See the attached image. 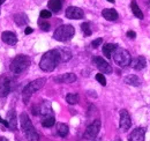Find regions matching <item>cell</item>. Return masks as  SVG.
<instances>
[{
    "label": "cell",
    "mask_w": 150,
    "mask_h": 141,
    "mask_svg": "<svg viewBox=\"0 0 150 141\" xmlns=\"http://www.w3.org/2000/svg\"><path fill=\"white\" fill-rule=\"evenodd\" d=\"M11 93V82L6 76H0V97H6Z\"/></svg>",
    "instance_id": "obj_11"
},
{
    "label": "cell",
    "mask_w": 150,
    "mask_h": 141,
    "mask_svg": "<svg viewBox=\"0 0 150 141\" xmlns=\"http://www.w3.org/2000/svg\"><path fill=\"white\" fill-rule=\"evenodd\" d=\"M102 43H103V38H97V39H95V41L91 42V46L96 49V48H98Z\"/></svg>",
    "instance_id": "obj_32"
},
{
    "label": "cell",
    "mask_w": 150,
    "mask_h": 141,
    "mask_svg": "<svg viewBox=\"0 0 150 141\" xmlns=\"http://www.w3.org/2000/svg\"><path fill=\"white\" fill-rule=\"evenodd\" d=\"M75 34V29L71 24H62L58 27L53 34V38L59 42H67L69 41Z\"/></svg>",
    "instance_id": "obj_5"
},
{
    "label": "cell",
    "mask_w": 150,
    "mask_h": 141,
    "mask_svg": "<svg viewBox=\"0 0 150 141\" xmlns=\"http://www.w3.org/2000/svg\"><path fill=\"white\" fill-rule=\"evenodd\" d=\"M131 8H132L133 14H134L136 18H137V19H143V13H142V11L140 9V7H139V5L136 4V1H132Z\"/></svg>",
    "instance_id": "obj_24"
},
{
    "label": "cell",
    "mask_w": 150,
    "mask_h": 141,
    "mask_svg": "<svg viewBox=\"0 0 150 141\" xmlns=\"http://www.w3.org/2000/svg\"><path fill=\"white\" fill-rule=\"evenodd\" d=\"M0 141H8V140H7L6 138H4V137H1V138H0Z\"/></svg>",
    "instance_id": "obj_36"
},
{
    "label": "cell",
    "mask_w": 150,
    "mask_h": 141,
    "mask_svg": "<svg viewBox=\"0 0 150 141\" xmlns=\"http://www.w3.org/2000/svg\"><path fill=\"white\" fill-rule=\"evenodd\" d=\"M66 16L68 19H72V20H80V19H83L84 13L81 8L75 7V6H71L66 9Z\"/></svg>",
    "instance_id": "obj_10"
},
{
    "label": "cell",
    "mask_w": 150,
    "mask_h": 141,
    "mask_svg": "<svg viewBox=\"0 0 150 141\" xmlns=\"http://www.w3.org/2000/svg\"><path fill=\"white\" fill-rule=\"evenodd\" d=\"M102 15L103 18L106 19L108 21H115L118 19V13L115 9L113 8H106V9H103L102 12Z\"/></svg>",
    "instance_id": "obj_18"
},
{
    "label": "cell",
    "mask_w": 150,
    "mask_h": 141,
    "mask_svg": "<svg viewBox=\"0 0 150 141\" xmlns=\"http://www.w3.org/2000/svg\"><path fill=\"white\" fill-rule=\"evenodd\" d=\"M99 130H100V120L95 119L94 122L87 127V130L84 132V138L86 139H94L98 135Z\"/></svg>",
    "instance_id": "obj_7"
},
{
    "label": "cell",
    "mask_w": 150,
    "mask_h": 141,
    "mask_svg": "<svg viewBox=\"0 0 150 141\" xmlns=\"http://www.w3.org/2000/svg\"><path fill=\"white\" fill-rule=\"evenodd\" d=\"M13 19H14V21H15V23L18 26H24L28 22V18H27V15L24 13H18V14H15L13 16Z\"/></svg>",
    "instance_id": "obj_22"
},
{
    "label": "cell",
    "mask_w": 150,
    "mask_h": 141,
    "mask_svg": "<svg viewBox=\"0 0 150 141\" xmlns=\"http://www.w3.org/2000/svg\"><path fill=\"white\" fill-rule=\"evenodd\" d=\"M57 132L59 134V137L61 138H65L68 135V132H69V128L66 124H62V123H59L57 125Z\"/></svg>",
    "instance_id": "obj_21"
},
{
    "label": "cell",
    "mask_w": 150,
    "mask_h": 141,
    "mask_svg": "<svg viewBox=\"0 0 150 141\" xmlns=\"http://www.w3.org/2000/svg\"><path fill=\"white\" fill-rule=\"evenodd\" d=\"M30 64H31V60H30V58L28 56H25V54H19V56H16L12 60L9 68H11V70L13 73L20 74V73H22V72H24V70H27L30 66Z\"/></svg>",
    "instance_id": "obj_3"
},
{
    "label": "cell",
    "mask_w": 150,
    "mask_h": 141,
    "mask_svg": "<svg viewBox=\"0 0 150 141\" xmlns=\"http://www.w3.org/2000/svg\"><path fill=\"white\" fill-rule=\"evenodd\" d=\"M96 80H97L102 86H106V79H105V76H104L103 74H100V73L96 74Z\"/></svg>",
    "instance_id": "obj_29"
},
{
    "label": "cell",
    "mask_w": 150,
    "mask_h": 141,
    "mask_svg": "<svg viewBox=\"0 0 150 141\" xmlns=\"http://www.w3.org/2000/svg\"><path fill=\"white\" fill-rule=\"evenodd\" d=\"M59 50V53H60V59L61 61H67L72 58V53L71 51L66 50V49H58Z\"/></svg>",
    "instance_id": "obj_25"
},
{
    "label": "cell",
    "mask_w": 150,
    "mask_h": 141,
    "mask_svg": "<svg viewBox=\"0 0 150 141\" xmlns=\"http://www.w3.org/2000/svg\"><path fill=\"white\" fill-rule=\"evenodd\" d=\"M54 81L59 82V83H72V82L76 81V75L73 73H66V74H62L60 76H57Z\"/></svg>",
    "instance_id": "obj_17"
},
{
    "label": "cell",
    "mask_w": 150,
    "mask_h": 141,
    "mask_svg": "<svg viewBox=\"0 0 150 141\" xmlns=\"http://www.w3.org/2000/svg\"><path fill=\"white\" fill-rule=\"evenodd\" d=\"M20 123H21V127L23 130V133L25 134V137H27L28 140L39 141V134L37 133V131L34 127V125L31 123L29 116L25 112H22L20 115Z\"/></svg>",
    "instance_id": "obj_2"
},
{
    "label": "cell",
    "mask_w": 150,
    "mask_h": 141,
    "mask_svg": "<svg viewBox=\"0 0 150 141\" xmlns=\"http://www.w3.org/2000/svg\"><path fill=\"white\" fill-rule=\"evenodd\" d=\"M81 29H82V31L84 33V35L86 36H90L91 35V29H90V26H89V23L88 22H84V23H82L81 24Z\"/></svg>",
    "instance_id": "obj_28"
},
{
    "label": "cell",
    "mask_w": 150,
    "mask_h": 141,
    "mask_svg": "<svg viewBox=\"0 0 150 141\" xmlns=\"http://www.w3.org/2000/svg\"><path fill=\"white\" fill-rule=\"evenodd\" d=\"M114 141H121V139H120V138H117V139H115Z\"/></svg>",
    "instance_id": "obj_38"
},
{
    "label": "cell",
    "mask_w": 150,
    "mask_h": 141,
    "mask_svg": "<svg viewBox=\"0 0 150 141\" xmlns=\"http://www.w3.org/2000/svg\"><path fill=\"white\" fill-rule=\"evenodd\" d=\"M125 82L127 85H131V86H135V87H139L141 85V80L136 76V75H128L125 78Z\"/></svg>",
    "instance_id": "obj_23"
},
{
    "label": "cell",
    "mask_w": 150,
    "mask_h": 141,
    "mask_svg": "<svg viewBox=\"0 0 150 141\" xmlns=\"http://www.w3.org/2000/svg\"><path fill=\"white\" fill-rule=\"evenodd\" d=\"M51 15H52V13H51L50 11L44 9V11H42V12H40V18L42 19H50L51 18Z\"/></svg>",
    "instance_id": "obj_31"
},
{
    "label": "cell",
    "mask_w": 150,
    "mask_h": 141,
    "mask_svg": "<svg viewBox=\"0 0 150 141\" xmlns=\"http://www.w3.org/2000/svg\"><path fill=\"white\" fill-rule=\"evenodd\" d=\"M5 1H6V0H0V5H2V4L5 2Z\"/></svg>",
    "instance_id": "obj_37"
},
{
    "label": "cell",
    "mask_w": 150,
    "mask_h": 141,
    "mask_svg": "<svg viewBox=\"0 0 150 141\" xmlns=\"http://www.w3.org/2000/svg\"><path fill=\"white\" fill-rule=\"evenodd\" d=\"M95 61V65L97 66V68L100 70L102 73H105V74H111L112 73V67H111V65L105 60V59H103L102 57H96L94 59Z\"/></svg>",
    "instance_id": "obj_9"
},
{
    "label": "cell",
    "mask_w": 150,
    "mask_h": 141,
    "mask_svg": "<svg viewBox=\"0 0 150 141\" xmlns=\"http://www.w3.org/2000/svg\"><path fill=\"white\" fill-rule=\"evenodd\" d=\"M54 123H56L54 117H53V116H50V117H45V118L43 119L42 125H43L44 127H52V126L54 125Z\"/></svg>",
    "instance_id": "obj_26"
},
{
    "label": "cell",
    "mask_w": 150,
    "mask_h": 141,
    "mask_svg": "<svg viewBox=\"0 0 150 141\" xmlns=\"http://www.w3.org/2000/svg\"><path fill=\"white\" fill-rule=\"evenodd\" d=\"M129 65H131L134 70H141L146 67V65H147V60H146V58H144L143 56H139V57H136L134 60H132Z\"/></svg>",
    "instance_id": "obj_15"
},
{
    "label": "cell",
    "mask_w": 150,
    "mask_h": 141,
    "mask_svg": "<svg viewBox=\"0 0 150 141\" xmlns=\"http://www.w3.org/2000/svg\"><path fill=\"white\" fill-rule=\"evenodd\" d=\"M144 135H146V130L143 127H139L131 133L129 141H144Z\"/></svg>",
    "instance_id": "obj_16"
},
{
    "label": "cell",
    "mask_w": 150,
    "mask_h": 141,
    "mask_svg": "<svg viewBox=\"0 0 150 141\" xmlns=\"http://www.w3.org/2000/svg\"><path fill=\"white\" fill-rule=\"evenodd\" d=\"M0 124H4L6 127H8V123H7V120H4V119L1 118V116H0Z\"/></svg>",
    "instance_id": "obj_35"
},
{
    "label": "cell",
    "mask_w": 150,
    "mask_h": 141,
    "mask_svg": "<svg viewBox=\"0 0 150 141\" xmlns=\"http://www.w3.org/2000/svg\"><path fill=\"white\" fill-rule=\"evenodd\" d=\"M112 56H113L114 63H115L118 66H120V67H126V66H128L132 61L129 52H128L127 50L122 49V48H119V46L113 51Z\"/></svg>",
    "instance_id": "obj_6"
},
{
    "label": "cell",
    "mask_w": 150,
    "mask_h": 141,
    "mask_svg": "<svg viewBox=\"0 0 150 141\" xmlns=\"http://www.w3.org/2000/svg\"><path fill=\"white\" fill-rule=\"evenodd\" d=\"M47 6L53 13H58V12H60V9L62 7V2H61V0H49Z\"/></svg>",
    "instance_id": "obj_20"
},
{
    "label": "cell",
    "mask_w": 150,
    "mask_h": 141,
    "mask_svg": "<svg viewBox=\"0 0 150 141\" xmlns=\"http://www.w3.org/2000/svg\"><path fill=\"white\" fill-rule=\"evenodd\" d=\"M45 82H46V79L45 78H40V79L34 80L30 83H28L23 88V91H22V97H23L24 103H28V101L31 97V95L35 94L36 91H38L40 88H43L44 85H45Z\"/></svg>",
    "instance_id": "obj_4"
},
{
    "label": "cell",
    "mask_w": 150,
    "mask_h": 141,
    "mask_svg": "<svg viewBox=\"0 0 150 141\" xmlns=\"http://www.w3.org/2000/svg\"><path fill=\"white\" fill-rule=\"evenodd\" d=\"M118 48V45L117 44H113V43H108V44H105L104 46H103V54L106 57V58H111L112 57V53L113 51L115 50Z\"/></svg>",
    "instance_id": "obj_19"
},
{
    "label": "cell",
    "mask_w": 150,
    "mask_h": 141,
    "mask_svg": "<svg viewBox=\"0 0 150 141\" xmlns=\"http://www.w3.org/2000/svg\"><path fill=\"white\" fill-rule=\"evenodd\" d=\"M108 1H109V2H112V4L114 2V0H108Z\"/></svg>",
    "instance_id": "obj_39"
},
{
    "label": "cell",
    "mask_w": 150,
    "mask_h": 141,
    "mask_svg": "<svg viewBox=\"0 0 150 141\" xmlns=\"http://www.w3.org/2000/svg\"><path fill=\"white\" fill-rule=\"evenodd\" d=\"M7 123H8V128L12 131H15L18 127V118H16V113L15 110H9L7 113V118H6Z\"/></svg>",
    "instance_id": "obj_14"
},
{
    "label": "cell",
    "mask_w": 150,
    "mask_h": 141,
    "mask_svg": "<svg viewBox=\"0 0 150 141\" xmlns=\"http://www.w3.org/2000/svg\"><path fill=\"white\" fill-rule=\"evenodd\" d=\"M66 102L68 103V104H76L77 102H79V95L77 94H68L67 96H66Z\"/></svg>",
    "instance_id": "obj_27"
},
{
    "label": "cell",
    "mask_w": 150,
    "mask_h": 141,
    "mask_svg": "<svg viewBox=\"0 0 150 141\" xmlns=\"http://www.w3.org/2000/svg\"><path fill=\"white\" fill-rule=\"evenodd\" d=\"M119 126H120V130L122 132H126L131 128L132 126V119L129 113L126 111V110H121L120 111V122H119Z\"/></svg>",
    "instance_id": "obj_8"
},
{
    "label": "cell",
    "mask_w": 150,
    "mask_h": 141,
    "mask_svg": "<svg viewBox=\"0 0 150 141\" xmlns=\"http://www.w3.org/2000/svg\"><path fill=\"white\" fill-rule=\"evenodd\" d=\"M34 30H33V28H30V27H27L25 28V30H24V34L25 35H29V34H31Z\"/></svg>",
    "instance_id": "obj_34"
},
{
    "label": "cell",
    "mask_w": 150,
    "mask_h": 141,
    "mask_svg": "<svg viewBox=\"0 0 150 141\" xmlns=\"http://www.w3.org/2000/svg\"><path fill=\"white\" fill-rule=\"evenodd\" d=\"M42 115V116H44V118L45 117H50V116H52V108H51V103L49 102V101H44L39 108H38L37 110V115Z\"/></svg>",
    "instance_id": "obj_13"
},
{
    "label": "cell",
    "mask_w": 150,
    "mask_h": 141,
    "mask_svg": "<svg viewBox=\"0 0 150 141\" xmlns=\"http://www.w3.org/2000/svg\"><path fill=\"white\" fill-rule=\"evenodd\" d=\"M127 37H129V38H135L136 37V33L135 31H132V30H129V31H127Z\"/></svg>",
    "instance_id": "obj_33"
},
{
    "label": "cell",
    "mask_w": 150,
    "mask_h": 141,
    "mask_svg": "<svg viewBox=\"0 0 150 141\" xmlns=\"http://www.w3.org/2000/svg\"><path fill=\"white\" fill-rule=\"evenodd\" d=\"M38 24L40 26V28H42L44 31H49V30H50V23H49V22H46V21H40V20H39Z\"/></svg>",
    "instance_id": "obj_30"
},
{
    "label": "cell",
    "mask_w": 150,
    "mask_h": 141,
    "mask_svg": "<svg viewBox=\"0 0 150 141\" xmlns=\"http://www.w3.org/2000/svg\"><path fill=\"white\" fill-rule=\"evenodd\" d=\"M1 39H2V42H5L8 45H15L18 43L16 34H14L13 31H4L1 34Z\"/></svg>",
    "instance_id": "obj_12"
},
{
    "label": "cell",
    "mask_w": 150,
    "mask_h": 141,
    "mask_svg": "<svg viewBox=\"0 0 150 141\" xmlns=\"http://www.w3.org/2000/svg\"><path fill=\"white\" fill-rule=\"evenodd\" d=\"M60 61H61V59H60L59 50L58 49L50 50V51L44 53L43 57L40 58L39 67H40V70H44V72H52Z\"/></svg>",
    "instance_id": "obj_1"
}]
</instances>
